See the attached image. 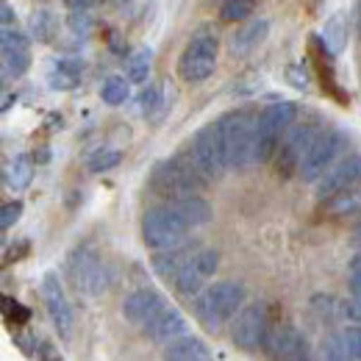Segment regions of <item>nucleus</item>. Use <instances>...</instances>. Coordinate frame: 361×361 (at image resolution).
Returning a JSON list of instances; mask_svg holds the SVG:
<instances>
[{
	"label": "nucleus",
	"instance_id": "1",
	"mask_svg": "<svg viewBox=\"0 0 361 361\" xmlns=\"http://www.w3.org/2000/svg\"><path fill=\"white\" fill-rule=\"evenodd\" d=\"M147 183H150L153 195L167 197V200H178V197H186V195L203 189V186L212 183V180L200 173V167L195 164V159H192L189 150L183 147L178 156L159 161V164L153 167Z\"/></svg>",
	"mask_w": 361,
	"mask_h": 361
},
{
	"label": "nucleus",
	"instance_id": "2",
	"mask_svg": "<svg viewBox=\"0 0 361 361\" xmlns=\"http://www.w3.org/2000/svg\"><path fill=\"white\" fill-rule=\"evenodd\" d=\"M253 109H236L223 114L217 123V136H220V150L226 159L228 170H242L253 164V128H256Z\"/></svg>",
	"mask_w": 361,
	"mask_h": 361
},
{
	"label": "nucleus",
	"instance_id": "3",
	"mask_svg": "<svg viewBox=\"0 0 361 361\" xmlns=\"http://www.w3.org/2000/svg\"><path fill=\"white\" fill-rule=\"evenodd\" d=\"M242 303H245V286L239 281H220V283L206 286L195 295L192 312L203 328L217 331L239 312Z\"/></svg>",
	"mask_w": 361,
	"mask_h": 361
},
{
	"label": "nucleus",
	"instance_id": "4",
	"mask_svg": "<svg viewBox=\"0 0 361 361\" xmlns=\"http://www.w3.org/2000/svg\"><path fill=\"white\" fill-rule=\"evenodd\" d=\"M298 117V106L289 100L270 103L267 109L259 111L256 117V128H253V164H264L270 161L281 145L283 134L292 128Z\"/></svg>",
	"mask_w": 361,
	"mask_h": 361
},
{
	"label": "nucleus",
	"instance_id": "5",
	"mask_svg": "<svg viewBox=\"0 0 361 361\" xmlns=\"http://www.w3.org/2000/svg\"><path fill=\"white\" fill-rule=\"evenodd\" d=\"M189 231H192V223L180 214L176 200H167L164 206H153L142 217V239L153 250L178 247V245H183Z\"/></svg>",
	"mask_w": 361,
	"mask_h": 361
},
{
	"label": "nucleus",
	"instance_id": "6",
	"mask_svg": "<svg viewBox=\"0 0 361 361\" xmlns=\"http://www.w3.org/2000/svg\"><path fill=\"white\" fill-rule=\"evenodd\" d=\"M217 50H220V39L217 31L212 25H200L192 39L186 42L183 53L178 59V75L189 84H200L206 81L214 67H217Z\"/></svg>",
	"mask_w": 361,
	"mask_h": 361
},
{
	"label": "nucleus",
	"instance_id": "7",
	"mask_svg": "<svg viewBox=\"0 0 361 361\" xmlns=\"http://www.w3.org/2000/svg\"><path fill=\"white\" fill-rule=\"evenodd\" d=\"M67 275L73 281V286L81 295L100 298L109 289V270L103 256L94 250V245H78L70 256H67Z\"/></svg>",
	"mask_w": 361,
	"mask_h": 361
},
{
	"label": "nucleus",
	"instance_id": "8",
	"mask_svg": "<svg viewBox=\"0 0 361 361\" xmlns=\"http://www.w3.org/2000/svg\"><path fill=\"white\" fill-rule=\"evenodd\" d=\"M270 334H272V322H270V312H267L264 303L245 306L236 314L233 325H231V339L242 350H267Z\"/></svg>",
	"mask_w": 361,
	"mask_h": 361
},
{
	"label": "nucleus",
	"instance_id": "9",
	"mask_svg": "<svg viewBox=\"0 0 361 361\" xmlns=\"http://www.w3.org/2000/svg\"><path fill=\"white\" fill-rule=\"evenodd\" d=\"M345 147H348V136L342 134L339 128H328V131H322V134L317 136L314 145L309 147L306 159L300 161L298 176H300L303 180H309V183H317V180L325 176L328 167L336 164V159L345 153Z\"/></svg>",
	"mask_w": 361,
	"mask_h": 361
},
{
	"label": "nucleus",
	"instance_id": "10",
	"mask_svg": "<svg viewBox=\"0 0 361 361\" xmlns=\"http://www.w3.org/2000/svg\"><path fill=\"white\" fill-rule=\"evenodd\" d=\"M319 134H322V131H319L317 123L292 126V128L283 134L281 145H278V150H275V167H278V173L292 176L295 170H300V161L306 159L309 147L314 145Z\"/></svg>",
	"mask_w": 361,
	"mask_h": 361
},
{
	"label": "nucleus",
	"instance_id": "11",
	"mask_svg": "<svg viewBox=\"0 0 361 361\" xmlns=\"http://www.w3.org/2000/svg\"><path fill=\"white\" fill-rule=\"evenodd\" d=\"M217 267H220V253L214 247H197L176 272L173 286L180 295H197L206 286V281L217 272Z\"/></svg>",
	"mask_w": 361,
	"mask_h": 361
},
{
	"label": "nucleus",
	"instance_id": "12",
	"mask_svg": "<svg viewBox=\"0 0 361 361\" xmlns=\"http://www.w3.org/2000/svg\"><path fill=\"white\" fill-rule=\"evenodd\" d=\"M361 183V156H348L342 161H336L334 167L325 170V176L317 180V197L319 200H331L353 186Z\"/></svg>",
	"mask_w": 361,
	"mask_h": 361
},
{
	"label": "nucleus",
	"instance_id": "13",
	"mask_svg": "<svg viewBox=\"0 0 361 361\" xmlns=\"http://www.w3.org/2000/svg\"><path fill=\"white\" fill-rule=\"evenodd\" d=\"M42 300H45V309L53 319V325H56V331H59V336L70 339L73 336V309L67 303L64 286H61L56 272H47L42 278Z\"/></svg>",
	"mask_w": 361,
	"mask_h": 361
},
{
	"label": "nucleus",
	"instance_id": "14",
	"mask_svg": "<svg viewBox=\"0 0 361 361\" xmlns=\"http://www.w3.org/2000/svg\"><path fill=\"white\" fill-rule=\"evenodd\" d=\"M3 81L20 78L28 73L31 67V47H28V37L11 25H3Z\"/></svg>",
	"mask_w": 361,
	"mask_h": 361
},
{
	"label": "nucleus",
	"instance_id": "15",
	"mask_svg": "<svg viewBox=\"0 0 361 361\" xmlns=\"http://www.w3.org/2000/svg\"><path fill=\"white\" fill-rule=\"evenodd\" d=\"M161 309H167V300L156 289H136L123 303V317L136 328H145Z\"/></svg>",
	"mask_w": 361,
	"mask_h": 361
},
{
	"label": "nucleus",
	"instance_id": "16",
	"mask_svg": "<svg viewBox=\"0 0 361 361\" xmlns=\"http://www.w3.org/2000/svg\"><path fill=\"white\" fill-rule=\"evenodd\" d=\"M267 350L275 359H306L309 356V339L289 322L275 325L267 342Z\"/></svg>",
	"mask_w": 361,
	"mask_h": 361
},
{
	"label": "nucleus",
	"instance_id": "17",
	"mask_svg": "<svg viewBox=\"0 0 361 361\" xmlns=\"http://www.w3.org/2000/svg\"><path fill=\"white\" fill-rule=\"evenodd\" d=\"M142 331H145L147 339H153V342H159V345H167L170 339L186 334V319H183L180 312H176L173 306H167V309H161L159 314L153 317Z\"/></svg>",
	"mask_w": 361,
	"mask_h": 361
},
{
	"label": "nucleus",
	"instance_id": "18",
	"mask_svg": "<svg viewBox=\"0 0 361 361\" xmlns=\"http://www.w3.org/2000/svg\"><path fill=\"white\" fill-rule=\"evenodd\" d=\"M84 64L81 59H53L47 67V87L56 92H70L81 84Z\"/></svg>",
	"mask_w": 361,
	"mask_h": 361
},
{
	"label": "nucleus",
	"instance_id": "19",
	"mask_svg": "<svg viewBox=\"0 0 361 361\" xmlns=\"http://www.w3.org/2000/svg\"><path fill=\"white\" fill-rule=\"evenodd\" d=\"M209 356H212V353H209L206 342L197 339V336H192V334H180V336H176V339H170L167 348H164V359L203 361V359H209Z\"/></svg>",
	"mask_w": 361,
	"mask_h": 361
},
{
	"label": "nucleus",
	"instance_id": "20",
	"mask_svg": "<svg viewBox=\"0 0 361 361\" xmlns=\"http://www.w3.org/2000/svg\"><path fill=\"white\" fill-rule=\"evenodd\" d=\"M267 31H270V23H267V20H253V23H247L245 28H239V31L228 39V47H231V53L245 56V53H250L253 47H259L264 42Z\"/></svg>",
	"mask_w": 361,
	"mask_h": 361
},
{
	"label": "nucleus",
	"instance_id": "21",
	"mask_svg": "<svg viewBox=\"0 0 361 361\" xmlns=\"http://www.w3.org/2000/svg\"><path fill=\"white\" fill-rule=\"evenodd\" d=\"M197 247H189V245H178V247H170V250H159L156 256H153V270L159 278H164V281H176V272L180 270V264L195 253Z\"/></svg>",
	"mask_w": 361,
	"mask_h": 361
},
{
	"label": "nucleus",
	"instance_id": "22",
	"mask_svg": "<svg viewBox=\"0 0 361 361\" xmlns=\"http://www.w3.org/2000/svg\"><path fill=\"white\" fill-rule=\"evenodd\" d=\"M319 39H322V45L331 56L342 53V47L348 42V17H345V11H336V14H331L325 20V28H322Z\"/></svg>",
	"mask_w": 361,
	"mask_h": 361
},
{
	"label": "nucleus",
	"instance_id": "23",
	"mask_svg": "<svg viewBox=\"0 0 361 361\" xmlns=\"http://www.w3.org/2000/svg\"><path fill=\"white\" fill-rule=\"evenodd\" d=\"M3 180H6V186L14 189V192L28 189L31 180H34V161H31V156H25V153L14 156V159L6 164V170H3Z\"/></svg>",
	"mask_w": 361,
	"mask_h": 361
},
{
	"label": "nucleus",
	"instance_id": "24",
	"mask_svg": "<svg viewBox=\"0 0 361 361\" xmlns=\"http://www.w3.org/2000/svg\"><path fill=\"white\" fill-rule=\"evenodd\" d=\"M176 206L180 209V214H183V217L192 223V228L206 226V223L212 220V206H209L203 197H197V195L178 197V200H176Z\"/></svg>",
	"mask_w": 361,
	"mask_h": 361
},
{
	"label": "nucleus",
	"instance_id": "25",
	"mask_svg": "<svg viewBox=\"0 0 361 361\" xmlns=\"http://www.w3.org/2000/svg\"><path fill=\"white\" fill-rule=\"evenodd\" d=\"M150 59H153V50H150V47H139V50H134V53L128 56V61H126V75H128V81H134V84H147V78H150Z\"/></svg>",
	"mask_w": 361,
	"mask_h": 361
},
{
	"label": "nucleus",
	"instance_id": "26",
	"mask_svg": "<svg viewBox=\"0 0 361 361\" xmlns=\"http://www.w3.org/2000/svg\"><path fill=\"white\" fill-rule=\"evenodd\" d=\"M139 103H142V114H145L147 120H159V117L167 111L164 87H161V84H150L147 90L139 94Z\"/></svg>",
	"mask_w": 361,
	"mask_h": 361
},
{
	"label": "nucleus",
	"instance_id": "27",
	"mask_svg": "<svg viewBox=\"0 0 361 361\" xmlns=\"http://www.w3.org/2000/svg\"><path fill=\"white\" fill-rule=\"evenodd\" d=\"M128 81L126 78H120V75H109L106 81H103V87H100V97H103V103H109V106H123L126 100H128Z\"/></svg>",
	"mask_w": 361,
	"mask_h": 361
},
{
	"label": "nucleus",
	"instance_id": "28",
	"mask_svg": "<svg viewBox=\"0 0 361 361\" xmlns=\"http://www.w3.org/2000/svg\"><path fill=\"white\" fill-rule=\"evenodd\" d=\"M56 34V17L47 11V8H39L31 14V37L37 42H50Z\"/></svg>",
	"mask_w": 361,
	"mask_h": 361
},
{
	"label": "nucleus",
	"instance_id": "29",
	"mask_svg": "<svg viewBox=\"0 0 361 361\" xmlns=\"http://www.w3.org/2000/svg\"><path fill=\"white\" fill-rule=\"evenodd\" d=\"M120 161H123V153H120V150L100 147V150H94L90 156L87 167H90V173H106V170H114Z\"/></svg>",
	"mask_w": 361,
	"mask_h": 361
},
{
	"label": "nucleus",
	"instance_id": "30",
	"mask_svg": "<svg viewBox=\"0 0 361 361\" xmlns=\"http://www.w3.org/2000/svg\"><path fill=\"white\" fill-rule=\"evenodd\" d=\"M325 209L334 212V214H345V212L353 214V212H359L361 209V192H356V186H353V189H348V192L331 197V200L325 203Z\"/></svg>",
	"mask_w": 361,
	"mask_h": 361
},
{
	"label": "nucleus",
	"instance_id": "31",
	"mask_svg": "<svg viewBox=\"0 0 361 361\" xmlns=\"http://www.w3.org/2000/svg\"><path fill=\"white\" fill-rule=\"evenodd\" d=\"M256 11V0H226L220 8V17L226 23H242Z\"/></svg>",
	"mask_w": 361,
	"mask_h": 361
},
{
	"label": "nucleus",
	"instance_id": "32",
	"mask_svg": "<svg viewBox=\"0 0 361 361\" xmlns=\"http://www.w3.org/2000/svg\"><path fill=\"white\" fill-rule=\"evenodd\" d=\"M3 314H6V322H11V325H25V322L31 319V312L23 309V306H20L17 300H11V298L3 300Z\"/></svg>",
	"mask_w": 361,
	"mask_h": 361
},
{
	"label": "nucleus",
	"instance_id": "33",
	"mask_svg": "<svg viewBox=\"0 0 361 361\" xmlns=\"http://www.w3.org/2000/svg\"><path fill=\"white\" fill-rule=\"evenodd\" d=\"M23 209H25V206H23V200H11V203H6V206H3V212H0V228H3V231H8V228L23 217Z\"/></svg>",
	"mask_w": 361,
	"mask_h": 361
},
{
	"label": "nucleus",
	"instance_id": "34",
	"mask_svg": "<svg viewBox=\"0 0 361 361\" xmlns=\"http://www.w3.org/2000/svg\"><path fill=\"white\" fill-rule=\"evenodd\" d=\"M345 345H348V359H361V328H348L342 331Z\"/></svg>",
	"mask_w": 361,
	"mask_h": 361
},
{
	"label": "nucleus",
	"instance_id": "35",
	"mask_svg": "<svg viewBox=\"0 0 361 361\" xmlns=\"http://www.w3.org/2000/svg\"><path fill=\"white\" fill-rule=\"evenodd\" d=\"M336 314L361 322V298L359 300H336Z\"/></svg>",
	"mask_w": 361,
	"mask_h": 361
},
{
	"label": "nucleus",
	"instance_id": "36",
	"mask_svg": "<svg viewBox=\"0 0 361 361\" xmlns=\"http://www.w3.org/2000/svg\"><path fill=\"white\" fill-rule=\"evenodd\" d=\"M350 289H353L356 298H361V264H356L350 272Z\"/></svg>",
	"mask_w": 361,
	"mask_h": 361
},
{
	"label": "nucleus",
	"instance_id": "37",
	"mask_svg": "<svg viewBox=\"0 0 361 361\" xmlns=\"http://www.w3.org/2000/svg\"><path fill=\"white\" fill-rule=\"evenodd\" d=\"M0 11H3V25H14V20H17V17H14L11 6H8V3H3V6H0Z\"/></svg>",
	"mask_w": 361,
	"mask_h": 361
},
{
	"label": "nucleus",
	"instance_id": "38",
	"mask_svg": "<svg viewBox=\"0 0 361 361\" xmlns=\"http://www.w3.org/2000/svg\"><path fill=\"white\" fill-rule=\"evenodd\" d=\"M356 242H359V247H361V220H359V226H356Z\"/></svg>",
	"mask_w": 361,
	"mask_h": 361
},
{
	"label": "nucleus",
	"instance_id": "39",
	"mask_svg": "<svg viewBox=\"0 0 361 361\" xmlns=\"http://www.w3.org/2000/svg\"><path fill=\"white\" fill-rule=\"evenodd\" d=\"M359 34H361V23H359Z\"/></svg>",
	"mask_w": 361,
	"mask_h": 361
}]
</instances>
